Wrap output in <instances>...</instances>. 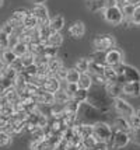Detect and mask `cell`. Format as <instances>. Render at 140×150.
<instances>
[{"instance_id": "cell-46", "label": "cell", "mask_w": 140, "mask_h": 150, "mask_svg": "<svg viewBox=\"0 0 140 150\" xmlns=\"http://www.w3.org/2000/svg\"><path fill=\"white\" fill-rule=\"evenodd\" d=\"M32 1L35 4H44V3H45V0H32Z\"/></svg>"}, {"instance_id": "cell-36", "label": "cell", "mask_w": 140, "mask_h": 150, "mask_svg": "<svg viewBox=\"0 0 140 150\" xmlns=\"http://www.w3.org/2000/svg\"><path fill=\"white\" fill-rule=\"evenodd\" d=\"M58 52H59V48H56V46H51V45H46V46H45V52H44V55H45L48 59H51V58H55V56H58Z\"/></svg>"}, {"instance_id": "cell-14", "label": "cell", "mask_w": 140, "mask_h": 150, "mask_svg": "<svg viewBox=\"0 0 140 150\" xmlns=\"http://www.w3.org/2000/svg\"><path fill=\"white\" fill-rule=\"evenodd\" d=\"M123 94L132 96V97H139L140 81H127L126 84H123Z\"/></svg>"}, {"instance_id": "cell-15", "label": "cell", "mask_w": 140, "mask_h": 150, "mask_svg": "<svg viewBox=\"0 0 140 150\" xmlns=\"http://www.w3.org/2000/svg\"><path fill=\"white\" fill-rule=\"evenodd\" d=\"M49 25L52 28V31L53 33H60L62 30H63V27H65V17L63 16H53V17H51V23H49Z\"/></svg>"}, {"instance_id": "cell-26", "label": "cell", "mask_w": 140, "mask_h": 150, "mask_svg": "<svg viewBox=\"0 0 140 150\" xmlns=\"http://www.w3.org/2000/svg\"><path fill=\"white\" fill-rule=\"evenodd\" d=\"M55 94V103H60V104H66L67 101L70 100V96H69V93L66 91V88H60V90H58L56 93H53Z\"/></svg>"}, {"instance_id": "cell-38", "label": "cell", "mask_w": 140, "mask_h": 150, "mask_svg": "<svg viewBox=\"0 0 140 150\" xmlns=\"http://www.w3.org/2000/svg\"><path fill=\"white\" fill-rule=\"evenodd\" d=\"M129 122H130V126H132V131L134 129H140V118L137 114H134L133 117L129 118Z\"/></svg>"}, {"instance_id": "cell-13", "label": "cell", "mask_w": 140, "mask_h": 150, "mask_svg": "<svg viewBox=\"0 0 140 150\" xmlns=\"http://www.w3.org/2000/svg\"><path fill=\"white\" fill-rule=\"evenodd\" d=\"M105 90L107 93L113 98V100H116V98H119L122 94H123V86L119 84L118 81H115V83H108L105 86Z\"/></svg>"}, {"instance_id": "cell-8", "label": "cell", "mask_w": 140, "mask_h": 150, "mask_svg": "<svg viewBox=\"0 0 140 150\" xmlns=\"http://www.w3.org/2000/svg\"><path fill=\"white\" fill-rule=\"evenodd\" d=\"M112 133L115 135V146H113V149H123L132 140L130 133H127V132L116 131L115 128H112Z\"/></svg>"}, {"instance_id": "cell-42", "label": "cell", "mask_w": 140, "mask_h": 150, "mask_svg": "<svg viewBox=\"0 0 140 150\" xmlns=\"http://www.w3.org/2000/svg\"><path fill=\"white\" fill-rule=\"evenodd\" d=\"M130 21H132L133 25H140V6L136 8V11H134L133 17L130 18Z\"/></svg>"}, {"instance_id": "cell-22", "label": "cell", "mask_w": 140, "mask_h": 150, "mask_svg": "<svg viewBox=\"0 0 140 150\" xmlns=\"http://www.w3.org/2000/svg\"><path fill=\"white\" fill-rule=\"evenodd\" d=\"M38 25H39V20L37 18V17L30 11L28 16H27V18H25V21H24V27H25V30H37Z\"/></svg>"}, {"instance_id": "cell-1", "label": "cell", "mask_w": 140, "mask_h": 150, "mask_svg": "<svg viewBox=\"0 0 140 150\" xmlns=\"http://www.w3.org/2000/svg\"><path fill=\"white\" fill-rule=\"evenodd\" d=\"M91 91H90V96H88V104H91L93 107L95 108H98L100 111L102 112H108L109 111V108H111V105L113 104V98L109 96L105 90V87H102V86H95V87H91L90 88Z\"/></svg>"}, {"instance_id": "cell-33", "label": "cell", "mask_w": 140, "mask_h": 150, "mask_svg": "<svg viewBox=\"0 0 140 150\" xmlns=\"http://www.w3.org/2000/svg\"><path fill=\"white\" fill-rule=\"evenodd\" d=\"M0 48H1V51L10 49V35L3 31H0Z\"/></svg>"}, {"instance_id": "cell-31", "label": "cell", "mask_w": 140, "mask_h": 150, "mask_svg": "<svg viewBox=\"0 0 140 150\" xmlns=\"http://www.w3.org/2000/svg\"><path fill=\"white\" fill-rule=\"evenodd\" d=\"M137 7L139 6H134V4H130V3H125V4H122V10H123V16H125V18H132Z\"/></svg>"}, {"instance_id": "cell-34", "label": "cell", "mask_w": 140, "mask_h": 150, "mask_svg": "<svg viewBox=\"0 0 140 150\" xmlns=\"http://www.w3.org/2000/svg\"><path fill=\"white\" fill-rule=\"evenodd\" d=\"M97 139H95V136L94 135H91V136H87V137H83V144L86 146V150L87 149H94L95 147V144H97Z\"/></svg>"}, {"instance_id": "cell-30", "label": "cell", "mask_w": 140, "mask_h": 150, "mask_svg": "<svg viewBox=\"0 0 140 150\" xmlns=\"http://www.w3.org/2000/svg\"><path fill=\"white\" fill-rule=\"evenodd\" d=\"M80 74L81 73L76 69V67H72V69H69V72H67V77H66V81L67 83H79V80H80Z\"/></svg>"}, {"instance_id": "cell-24", "label": "cell", "mask_w": 140, "mask_h": 150, "mask_svg": "<svg viewBox=\"0 0 140 150\" xmlns=\"http://www.w3.org/2000/svg\"><path fill=\"white\" fill-rule=\"evenodd\" d=\"M18 58L15 52H14L13 49H6V51H1V62L3 63H7V65H13V62L15 59Z\"/></svg>"}, {"instance_id": "cell-2", "label": "cell", "mask_w": 140, "mask_h": 150, "mask_svg": "<svg viewBox=\"0 0 140 150\" xmlns=\"http://www.w3.org/2000/svg\"><path fill=\"white\" fill-rule=\"evenodd\" d=\"M102 17L107 21L108 24H112V25H120L123 23V10L122 6H115V7H107L104 11H102Z\"/></svg>"}, {"instance_id": "cell-7", "label": "cell", "mask_w": 140, "mask_h": 150, "mask_svg": "<svg viewBox=\"0 0 140 150\" xmlns=\"http://www.w3.org/2000/svg\"><path fill=\"white\" fill-rule=\"evenodd\" d=\"M30 11L39 20V24H49L51 23V17H49V13H48V8L45 4H35Z\"/></svg>"}, {"instance_id": "cell-27", "label": "cell", "mask_w": 140, "mask_h": 150, "mask_svg": "<svg viewBox=\"0 0 140 150\" xmlns=\"http://www.w3.org/2000/svg\"><path fill=\"white\" fill-rule=\"evenodd\" d=\"M88 96H90V90H86V88H79L77 91L73 94V100H76V101H79L80 104H83V103H87L88 101Z\"/></svg>"}, {"instance_id": "cell-10", "label": "cell", "mask_w": 140, "mask_h": 150, "mask_svg": "<svg viewBox=\"0 0 140 150\" xmlns=\"http://www.w3.org/2000/svg\"><path fill=\"white\" fill-rule=\"evenodd\" d=\"M86 34V25L83 21H74L72 25L69 27V35L74 39H80Z\"/></svg>"}, {"instance_id": "cell-17", "label": "cell", "mask_w": 140, "mask_h": 150, "mask_svg": "<svg viewBox=\"0 0 140 150\" xmlns=\"http://www.w3.org/2000/svg\"><path fill=\"white\" fill-rule=\"evenodd\" d=\"M79 87L80 88H86V90H90L91 87H93L94 81H93V76L90 74L88 72L86 73H81L80 74V80H79Z\"/></svg>"}, {"instance_id": "cell-3", "label": "cell", "mask_w": 140, "mask_h": 150, "mask_svg": "<svg viewBox=\"0 0 140 150\" xmlns=\"http://www.w3.org/2000/svg\"><path fill=\"white\" fill-rule=\"evenodd\" d=\"M93 45L95 48V51L100 52H108L109 49L115 48L116 45V39L111 34H105V35H97L93 41Z\"/></svg>"}, {"instance_id": "cell-18", "label": "cell", "mask_w": 140, "mask_h": 150, "mask_svg": "<svg viewBox=\"0 0 140 150\" xmlns=\"http://www.w3.org/2000/svg\"><path fill=\"white\" fill-rule=\"evenodd\" d=\"M37 30H38V34H39V37L44 44H46V41L49 39V37L52 35V33H53L49 24H39Z\"/></svg>"}, {"instance_id": "cell-39", "label": "cell", "mask_w": 140, "mask_h": 150, "mask_svg": "<svg viewBox=\"0 0 140 150\" xmlns=\"http://www.w3.org/2000/svg\"><path fill=\"white\" fill-rule=\"evenodd\" d=\"M67 72H69V69H67L66 66H63V67H60L59 70L56 72V76L62 80V81H66V77H67Z\"/></svg>"}, {"instance_id": "cell-45", "label": "cell", "mask_w": 140, "mask_h": 150, "mask_svg": "<svg viewBox=\"0 0 140 150\" xmlns=\"http://www.w3.org/2000/svg\"><path fill=\"white\" fill-rule=\"evenodd\" d=\"M127 3L134 4V6H140V0H127Z\"/></svg>"}, {"instance_id": "cell-47", "label": "cell", "mask_w": 140, "mask_h": 150, "mask_svg": "<svg viewBox=\"0 0 140 150\" xmlns=\"http://www.w3.org/2000/svg\"><path fill=\"white\" fill-rule=\"evenodd\" d=\"M119 1V4L122 6V4H125V3H127V0H118Z\"/></svg>"}, {"instance_id": "cell-37", "label": "cell", "mask_w": 140, "mask_h": 150, "mask_svg": "<svg viewBox=\"0 0 140 150\" xmlns=\"http://www.w3.org/2000/svg\"><path fill=\"white\" fill-rule=\"evenodd\" d=\"M24 73L27 74L28 80H30V77H32V76H37L38 74V65H31V66H27L25 69H24Z\"/></svg>"}, {"instance_id": "cell-9", "label": "cell", "mask_w": 140, "mask_h": 150, "mask_svg": "<svg viewBox=\"0 0 140 150\" xmlns=\"http://www.w3.org/2000/svg\"><path fill=\"white\" fill-rule=\"evenodd\" d=\"M122 59H123V55L120 52L119 49H116V48H112V49H109L108 52H105V65H109V66H118L120 63H123L122 62Z\"/></svg>"}, {"instance_id": "cell-28", "label": "cell", "mask_w": 140, "mask_h": 150, "mask_svg": "<svg viewBox=\"0 0 140 150\" xmlns=\"http://www.w3.org/2000/svg\"><path fill=\"white\" fill-rule=\"evenodd\" d=\"M11 136H13V135H10V133H7V132L0 131V146H1L3 149L11 146V143H13V137Z\"/></svg>"}, {"instance_id": "cell-44", "label": "cell", "mask_w": 140, "mask_h": 150, "mask_svg": "<svg viewBox=\"0 0 140 150\" xmlns=\"http://www.w3.org/2000/svg\"><path fill=\"white\" fill-rule=\"evenodd\" d=\"M115 6H120L118 0H105V8L107 7H115Z\"/></svg>"}, {"instance_id": "cell-35", "label": "cell", "mask_w": 140, "mask_h": 150, "mask_svg": "<svg viewBox=\"0 0 140 150\" xmlns=\"http://www.w3.org/2000/svg\"><path fill=\"white\" fill-rule=\"evenodd\" d=\"M21 60H23V63H24V66L27 67V66H31L35 63V55H34L32 52H30L28 51L24 56H21Z\"/></svg>"}, {"instance_id": "cell-25", "label": "cell", "mask_w": 140, "mask_h": 150, "mask_svg": "<svg viewBox=\"0 0 140 150\" xmlns=\"http://www.w3.org/2000/svg\"><path fill=\"white\" fill-rule=\"evenodd\" d=\"M46 45L60 48V46L63 45V37H62V34L60 33H52V35H51L49 39L46 41Z\"/></svg>"}, {"instance_id": "cell-49", "label": "cell", "mask_w": 140, "mask_h": 150, "mask_svg": "<svg viewBox=\"0 0 140 150\" xmlns=\"http://www.w3.org/2000/svg\"><path fill=\"white\" fill-rule=\"evenodd\" d=\"M136 114H137V115H139V118H140V110H137V111H136Z\"/></svg>"}, {"instance_id": "cell-40", "label": "cell", "mask_w": 140, "mask_h": 150, "mask_svg": "<svg viewBox=\"0 0 140 150\" xmlns=\"http://www.w3.org/2000/svg\"><path fill=\"white\" fill-rule=\"evenodd\" d=\"M14 30H15V28H14V27L11 25L8 21H6V23L1 25V30H0V31H3V33L8 34V35H11V34H14Z\"/></svg>"}, {"instance_id": "cell-12", "label": "cell", "mask_w": 140, "mask_h": 150, "mask_svg": "<svg viewBox=\"0 0 140 150\" xmlns=\"http://www.w3.org/2000/svg\"><path fill=\"white\" fill-rule=\"evenodd\" d=\"M112 128H115L116 131L127 132V133H130V131H132V126H130V122H129V118L122 117V115L113 119Z\"/></svg>"}, {"instance_id": "cell-4", "label": "cell", "mask_w": 140, "mask_h": 150, "mask_svg": "<svg viewBox=\"0 0 140 150\" xmlns=\"http://www.w3.org/2000/svg\"><path fill=\"white\" fill-rule=\"evenodd\" d=\"M112 135V126H109L104 121H98L94 124V136L98 142H107Z\"/></svg>"}, {"instance_id": "cell-19", "label": "cell", "mask_w": 140, "mask_h": 150, "mask_svg": "<svg viewBox=\"0 0 140 150\" xmlns=\"http://www.w3.org/2000/svg\"><path fill=\"white\" fill-rule=\"evenodd\" d=\"M105 63H100V62H95V60H91L90 59V69H88V73L91 74H104L105 72Z\"/></svg>"}, {"instance_id": "cell-48", "label": "cell", "mask_w": 140, "mask_h": 150, "mask_svg": "<svg viewBox=\"0 0 140 150\" xmlns=\"http://www.w3.org/2000/svg\"><path fill=\"white\" fill-rule=\"evenodd\" d=\"M0 6H4V0H0Z\"/></svg>"}, {"instance_id": "cell-16", "label": "cell", "mask_w": 140, "mask_h": 150, "mask_svg": "<svg viewBox=\"0 0 140 150\" xmlns=\"http://www.w3.org/2000/svg\"><path fill=\"white\" fill-rule=\"evenodd\" d=\"M66 104H60V103H55L51 105V115L53 118H63L66 115ZM51 117V118H52Z\"/></svg>"}, {"instance_id": "cell-23", "label": "cell", "mask_w": 140, "mask_h": 150, "mask_svg": "<svg viewBox=\"0 0 140 150\" xmlns=\"http://www.w3.org/2000/svg\"><path fill=\"white\" fill-rule=\"evenodd\" d=\"M87 7L94 13H100V11L102 13L105 10V0H91L88 1Z\"/></svg>"}, {"instance_id": "cell-21", "label": "cell", "mask_w": 140, "mask_h": 150, "mask_svg": "<svg viewBox=\"0 0 140 150\" xmlns=\"http://www.w3.org/2000/svg\"><path fill=\"white\" fill-rule=\"evenodd\" d=\"M104 76L107 77L108 83H115V81H118V77H119V74H118V72H116V69H115L113 66H109V65L105 66Z\"/></svg>"}, {"instance_id": "cell-32", "label": "cell", "mask_w": 140, "mask_h": 150, "mask_svg": "<svg viewBox=\"0 0 140 150\" xmlns=\"http://www.w3.org/2000/svg\"><path fill=\"white\" fill-rule=\"evenodd\" d=\"M13 51L15 52V55H17L18 58H21V56H24V55L30 51V49H28V44H25V42H21V41H20V42H18V44L13 48Z\"/></svg>"}, {"instance_id": "cell-41", "label": "cell", "mask_w": 140, "mask_h": 150, "mask_svg": "<svg viewBox=\"0 0 140 150\" xmlns=\"http://www.w3.org/2000/svg\"><path fill=\"white\" fill-rule=\"evenodd\" d=\"M130 137H132V142L140 146V129H134L130 131Z\"/></svg>"}, {"instance_id": "cell-20", "label": "cell", "mask_w": 140, "mask_h": 150, "mask_svg": "<svg viewBox=\"0 0 140 150\" xmlns=\"http://www.w3.org/2000/svg\"><path fill=\"white\" fill-rule=\"evenodd\" d=\"M48 66H49V69H51L52 74H53V76H56V72L59 70L60 67H63V66H65V63H63V60H62L59 56H55V58L49 59Z\"/></svg>"}, {"instance_id": "cell-29", "label": "cell", "mask_w": 140, "mask_h": 150, "mask_svg": "<svg viewBox=\"0 0 140 150\" xmlns=\"http://www.w3.org/2000/svg\"><path fill=\"white\" fill-rule=\"evenodd\" d=\"M77 70L80 73H86L88 72V69H90V59L87 58H80L77 62H76V66H74Z\"/></svg>"}, {"instance_id": "cell-6", "label": "cell", "mask_w": 140, "mask_h": 150, "mask_svg": "<svg viewBox=\"0 0 140 150\" xmlns=\"http://www.w3.org/2000/svg\"><path fill=\"white\" fill-rule=\"evenodd\" d=\"M113 108H115V111L118 112L119 115H122V117H126V118L133 117L134 114H136L133 107L129 104L126 100H123L122 97L113 100Z\"/></svg>"}, {"instance_id": "cell-43", "label": "cell", "mask_w": 140, "mask_h": 150, "mask_svg": "<svg viewBox=\"0 0 140 150\" xmlns=\"http://www.w3.org/2000/svg\"><path fill=\"white\" fill-rule=\"evenodd\" d=\"M18 42H20V37H17L15 34H11V35H10V49H13Z\"/></svg>"}, {"instance_id": "cell-11", "label": "cell", "mask_w": 140, "mask_h": 150, "mask_svg": "<svg viewBox=\"0 0 140 150\" xmlns=\"http://www.w3.org/2000/svg\"><path fill=\"white\" fill-rule=\"evenodd\" d=\"M42 88H45L49 93H56L58 90L62 88V80L58 76H49V77H46Z\"/></svg>"}, {"instance_id": "cell-5", "label": "cell", "mask_w": 140, "mask_h": 150, "mask_svg": "<svg viewBox=\"0 0 140 150\" xmlns=\"http://www.w3.org/2000/svg\"><path fill=\"white\" fill-rule=\"evenodd\" d=\"M115 69H116L118 74H123L127 81H140V72L133 66L120 63V65L115 66Z\"/></svg>"}]
</instances>
